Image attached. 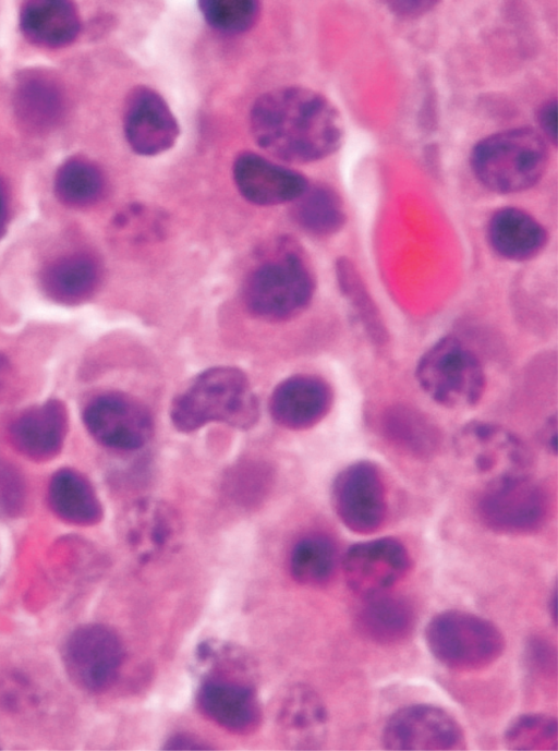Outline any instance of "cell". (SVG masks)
<instances>
[{"mask_svg":"<svg viewBox=\"0 0 558 751\" xmlns=\"http://www.w3.org/2000/svg\"><path fill=\"white\" fill-rule=\"evenodd\" d=\"M256 144L280 160L312 162L335 153L343 138L338 110L322 94L286 86L260 95L250 111Z\"/></svg>","mask_w":558,"mask_h":751,"instance_id":"1","label":"cell"},{"mask_svg":"<svg viewBox=\"0 0 558 751\" xmlns=\"http://www.w3.org/2000/svg\"><path fill=\"white\" fill-rule=\"evenodd\" d=\"M258 415V401L246 375L231 366L202 372L174 397L170 407L171 422L183 433L211 422L248 428Z\"/></svg>","mask_w":558,"mask_h":751,"instance_id":"2","label":"cell"},{"mask_svg":"<svg viewBox=\"0 0 558 751\" xmlns=\"http://www.w3.org/2000/svg\"><path fill=\"white\" fill-rule=\"evenodd\" d=\"M548 149L543 136L529 128L510 129L481 140L472 149L475 177L497 193L533 186L545 172Z\"/></svg>","mask_w":558,"mask_h":751,"instance_id":"3","label":"cell"},{"mask_svg":"<svg viewBox=\"0 0 558 751\" xmlns=\"http://www.w3.org/2000/svg\"><path fill=\"white\" fill-rule=\"evenodd\" d=\"M314 280L305 259L291 242H281L278 253L256 267L244 286V302L258 317L281 320L306 307Z\"/></svg>","mask_w":558,"mask_h":751,"instance_id":"4","label":"cell"},{"mask_svg":"<svg viewBox=\"0 0 558 751\" xmlns=\"http://www.w3.org/2000/svg\"><path fill=\"white\" fill-rule=\"evenodd\" d=\"M425 639L438 662L461 671L489 666L505 649L504 635L493 622L462 610L434 616L426 627Z\"/></svg>","mask_w":558,"mask_h":751,"instance_id":"5","label":"cell"},{"mask_svg":"<svg viewBox=\"0 0 558 751\" xmlns=\"http://www.w3.org/2000/svg\"><path fill=\"white\" fill-rule=\"evenodd\" d=\"M416 378L435 402L453 409L476 404L485 390L480 360L456 337L440 339L422 355Z\"/></svg>","mask_w":558,"mask_h":751,"instance_id":"6","label":"cell"},{"mask_svg":"<svg viewBox=\"0 0 558 751\" xmlns=\"http://www.w3.org/2000/svg\"><path fill=\"white\" fill-rule=\"evenodd\" d=\"M453 445L458 456L489 483L527 475L531 467L525 444L498 424L471 422L456 434Z\"/></svg>","mask_w":558,"mask_h":751,"instance_id":"7","label":"cell"},{"mask_svg":"<svg viewBox=\"0 0 558 751\" xmlns=\"http://www.w3.org/2000/svg\"><path fill=\"white\" fill-rule=\"evenodd\" d=\"M545 490L527 475L487 485L477 509L483 523L505 534H526L542 528L548 516Z\"/></svg>","mask_w":558,"mask_h":751,"instance_id":"8","label":"cell"},{"mask_svg":"<svg viewBox=\"0 0 558 751\" xmlns=\"http://www.w3.org/2000/svg\"><path fill=\"white\" fill-rule=\"evenodd\" d=\"M70 679L90 692L109 689L123 662V646L114 631L99 623L83 625L71 632L62 650Z\"/></svg>","mask_w":558,"mask_h":751,"instance_id":"9","label":"cell"},{"mask_svg":"<svg viewBox=\"0 0 558 751\" xmlns=\"http://www.w3.org/2000/svg\"><path fill=\"white\" fill-rule=\"evenodd\" d=\"M83 422L96 441L121 451L144 447L154 428L149 411L121 392H105L90 399L83 410Z\"/></svg>","mask_w":558,"mask_h":751,"instance_id":"10","label":"cell"},{"mask_svg":"<svg viewBox=\"0 0 558 751\" xmlns=\"http://www.w3.org/2000/svg\"><path fill=\"white\" fill-rule=\"evenodd\" d=\"M331 495L336 513L352 532L371 534L384 524L386 486L372 462L359 461L342 470L333 481Z\"/></svg>","mask_w":558,"mask_h":751,"instance_id":"11","label":"cell"},{"mask_svg":"<svg viewBox=\"0 0 558 751\" xmlns=\"http://www.w3.org/2000/svg\"><path fill=\"white\" fill-rule=\"evenodd\" d=\"M388 750H460L465 738L459 723L445 710L414 704L393 713L381 736Z\"/></svg>","mask_w":558,"mask_h":751,"instance_id":"12","label":"cell"},{"mask_svg":"<svg viewBox=\"0 0 558 751\" xmlns=\"http://www.w3.org/2000/svg\"><path fill=\"white\" fill-rule=\"evenodd\" d=\"M342 568L350 589L368 598L386 593L405 577L410 556L400 541L381 537L352 545Z\"/></svg>","mask_w":558,"mask_h":751,"instance_id":"13","label":"cell"},{"mask_svg":"<svg viewBox=\"0 0 558 751\" xmlns=\"http://www.w3.org/2000/svg\"><path fill=\"white\" fill-rule=\"evenodd\" d=\"M123 130L132 150L142 156L167 152L180 134L179 123L167 101L146 85L135 86L128 95Z\"/></svg>","mask_w":558,"mask_h":751,"instance_id":"14","label":"cell"},{"mask_svg":"<svg viewBox=\"0 0 558 751\" xmlns=\"http://www.w3.org/2000/svg\"><path fill=\"white\" fill-rule=\"evenodd\" d=\"M232 173L241 195L255 205L295 201L308 186L302 173L247 150L236 156Z\"/></svg>","mask_w":558,"mask_h":751,"instance_id":"15","label":"cell"},{"mask_svg":"<svg viewBox=\"0 0 558 751\" xmlns=\"http://www.w3.org/2000/svg\"><path fill=\"white\" fill-rule=\"evenodd\" d=\"M332 392L329 385L314 375H295L282 380L272 391L269 410L282 427L306 429L325 417L330 410Z\"/></svg>","mask_w":558,"mask_h":751,"instance_id":"16","label":"cell"},{"mask_svg":"<svg viewBox=\"0 0 558 751\" xmlns=\"http://www.w3.org/2000/svg\"><path fill=\"white\" fill-rule=\"evenodd\" d=\"M197 701L214 723L234 734H250L260 722V707L248 685L227 676H211L201 687Z\"/></svg>","mask_w":558,"mask_h":751,"instance_id":"17","label":"cell"},{"mask_svg":"<svg viewBox=\"0 0 558 751\" xmlns=\"http://www.w3.org/2000/svg\"><path fill=\"white\" fill-rule=\"evenodd\" d=\"M66 432V408L62 401L50 399L16 416L9 435L20 453L34 461H47L60 452Z\"/></svg>","mask_w":558,"mask_h":751,"instance_id":"18","label":"cell"},{"mask_svg":"<svg viewBox=\"0 0 558 751\" xmlns=\"http://www.w3.org/2000/svg\"><path fill=\"white\" fill-rule=\"evenodd\" d=\"M180 534L177 512L160 500L142 499L129 513L126 538L141 560H151L173 550Z\"/></svg>","mask_w":558,"mask_h":751,"instance_id":"19","label":"cell"},{"mask_svg":"<svg viewBox=\"0 0 558 751\" xmlns=\"http://www.w3.org/2000/svg\"><path fill=\"white\" fill-rule=\"evenodd\" d=\"M100 281L98 262L86 253L60 256L40 274L41 290L51 301L73 306L88 300Z\"/></svg>","mask_w":558,"mask_h":751,"instance_id":"20","label":"cell"},{"mask_svg":"<svg viewBox=\"0 0 558 751\" xmlns=\"http://www.w3.org/2000/svg\"><path fill=\"white\" fill-rule=\"evenodd\" d=\"M283 740L293 749H317L327 732V711L318 694L308 687L292 688L278 715Z\"/></svg>","mask_w":558,"mask_h":751,"instance_id":"21","label":"cell"},{"mask_svg":"<svg viewBox=\"0 0 558 751\" xmlns=\"http://www.w3.org/2000/svg\"><path fill=\"white\" fill-rule=\"evenodd\" d=\"M487 235L493 249L512 261L532 258L547 241L545 228L529 213L515 207L495 211L488 222Z\"/></svg>","mask_w":558,"mask_h":751,"instance_id":"22","label":"cell"},{"mask_svg":"<svg viewBox=\"0 0 558 751\" xmlns=\"http://www.w3.org/2000/svg\"><path fill=\"white\" fill-rule=\"evenodd\" d=\"M20 26L32 43L57 48L72 43L80 32V17L68 1H29L20 12Z\"/></svg>","mask_w":558,"mask_h":751,"instance_id":"23","label":"cell"},{"mask_svg":"<svg viewBox=\"0 0 558 751\" xmlns=\"http://www.w3.org/2000/svg\"><path fill=\"white\" fill-rule=\"evenodd\" d=\"M63 95L58 83L39 72L24 74L14 89V109L19 121L31 131L52 128L61 118Z\"/></svg>","mask_w":558,"mask_h":751,"instance_id":"24","label":"cell"},{"mask_svg":"<svg viewBox=\"0 0 558 751\" xmlns=\"http://www.w3.org/2000/svg\"><path fill=\"white\" fill-rule=\"evenodd\" d=\"M48 504L60 519L76 525L95 524L102 516L93 485L73 469H61L51 476Z\"/></svg>","mask_w":558,"mask_h":751,"instance_id":"25","label":"cell"},{"mask_svg":"<svg viewBox=\"0 0 558 751\" xmlns=\"http://www.w3.org/2000/svg\"><path fill=\"white\" fill-rule=\"evenodd\" d=\"M366 599L356 621L367 639L379 644H395L410 635L415 614L407 599L386 593Z\"/></svg>","mask_w":558,"mask_h":751,"instance_id":"26","label":"cell"},{"mask_svg":"<svg viewBox=\"0 0 558 751\" xmlns=\"http://www.w3.org/2000/svg\"><path fill=\"white\" fill-rule=\"evenodd\" d=\"M337 561L338 555L333 542L323 534H310L293 546L290 555V571L299 583L322 585L333 576Z\"/></svg>","mask_w":558,"mask_h":751,"instance_id":"27","label":"cell"},{"mask_svg":"<svg viewBox=\"0 0 558 751\" xmlns=\"http://www.w3.org/2000/svg\"><path fill=\"white\" fill-rule=\"evenodd\" d=\"M293 218L305 231L315 235H328L338 231L345 219L338 194L328 186H307L295 199Z\"/></svg>","mask_w":558,"mask_h":751,"instance_id":"28","label":"cell"},{"mask_svg":"<svg viewBox=\"0 0 558 751\" xmlns=\"http://www.w3.org/2000/svg\"><path fill=\"white\" fill-rule=\"evenodd\" d=\"M105 180L99 168L83 158L63 162L54 177L58 199L70 207H85L97 202L104 193Z\"/></svg>","mask_w":558,"mask_h":751,"instance_id":"29","label":"cell"},{"mask_svg":"<svg viewBox=\"0 0 558 751\" xmlns=\"http://www.w3.org/2000/svg\"><path fill=\"white\" fill-rule=\"evenodd\" d=\"M505 743L512 750H555L557 720L539 713L520 715L507 727Z\"/></svg>","mask_w":558,"mask_h":751,"instance_id":"30","label":"cell"},{"mask_svg":"<svg viewBox=\"0 0 558 751\" xmlns=\"http://www.w3.org/2000/svg\"><path fill=\"white\" fill-rule=\"evenodd\" d=\"M198 8L213 28L227 34L248 31L259 14V2L253 0H206Z\"/></svg>","mask_w":558,"mask_h":751,"instance_id":"31","label":"cell"},{"mask_svg":"<svg viewBox=\"0 0 558 751\" xmlns=\"http://www.w3.org/2000/svg\"><path fill=\"white\" fill-rule=\"evenodd\" d=\"M387 435L400 446L416 455H428L436 449L437 433L421 416L409 412H395L385 423Z\"/></svg>","mask_w":558,"mask_h":751,"instance_id":"32","label":"cell"},{"mask_svg":"<svg viewBox=\"0 0 558 751\" xmlns=\"http://www.w3.org/2000/svg\"><path fill=\"white\" fill-rule=\"evenodd\" d=\"M25 482L8 461L0 459V516L16 513L25 498Z\"/></svg>","mask_w":558,"mask_h":751,"instance_id":"33","label":"cell"},{"mask_svg":"<svg viewBox=\"0 0 558 751\" xmlns=\"http://www.w3.org/2000/svg\"><path fill=\"white\" fill-rule=\"evenodd\" d=\"M556 118H557V101L556 98L548 99L539 106L536 119L539 129L553 144H556Z\"/></svg>","mask_w":558,"mask_h":751,"instance_id":"34","label":"cell"},{"mask_svg":"<svg viewBox=\"0 0 558 751\" xmlns=\"http://www.w3.org/2000/svg\"><path fill=\"white\" fill-rule=\"evenodd\" d=\"M435 4L433 1H395L388 3L393 13L407 17L421 15Z\"/></svg>","mask_w":558,"mask_h":751,"instance_id":"35","label":"cell"},{"mask_svg":"<svg viewBox=\"0 0 558 751\" xmlns=\"http://www.w3.org/2000/svg\"><path fill=\"white\" fill-rule=\"evenodd\" d=\"M13 378V370L9 359L0 353V402L5 398Z\"/></svg>","mask_w":558,"mask_h":751,"instance_id":"36","label":"cell"},{"mask_svg":"<svg viewBox=\"0 0 558 751\" xmlns=\"http://www.w3.org/2000/svg\"><path fill=\"white\" fill-rule=\"evenodd\" d=\"M203 742H199L192 736H175L167 742L166 749H206Z\"/></svg>","mask_w":558,"mask_h":751,"instance_id":"37","label":"cell"},{"mask_svg":"<svg viewBox=\"0 0 558 751\" xmlns=\"http://www.w3.org/2000/svg\"><path fill=\"white\" fill-rule=\"evenodd\" d=\"M8 223V202L5 191L0 182V239L4 235Z\"/></svg>","mask_w":558,"mask_h":751,"instance_id":"38","label":"cell"},{"mask_svg":"<svg viewBox=\"0 0 558 751\" xmlns=\"http://www.w3.org/2000/svg\"><path fill=\"white\" fill-rule=\"evenodd\" d=\"M545 443L547 444L549 450L556 452V420L554 417L553 423L549 422L547 429L544 434Z\"/></svg>","mask_w":558,"mask_h":751,"instance_id":"39","label":"cell"}]
</instances>
